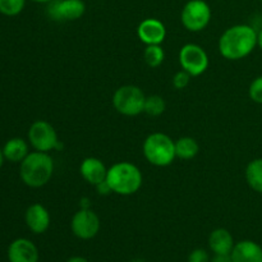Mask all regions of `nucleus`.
I'll list each match as a JSON object with an SVG mask.
<instances>
[{
	"label": "nucleus",
	"instance_id": "obj_18",
	"mask_svg": "<svg viewBox=\"0 0 262 262\" xmlns=\"http://www.w3.org/2000/svg\"><path fill=\"white\" fill-rule=\"evenodd\" d=\"M248 186L257 193L262 194V158L250 161L245 171Z\"/></svg>",
	"mask_w": 262,
	"mask_h": 262
},
{
	"label": "nucleus",
	"instance_id": "obj_6",
	"mask_svg": "<svg viewBox=\"0 0 262 262\" xmlns=\"http://www.w3.org/2000/svg\"><path fill=\"white\" fill-rule=\"evenodd\" d=\"M211 8L205 0H189L181 13L182 25L189 32H200L211 20Z\"/></svg>",
	"mask_w": 262,
	"mask_h": 262
},
{
	"label": "nucleus",
	"instance_id": "obj_2",
	"mask_svg": "<svg viewBox=\"0 0 262 262\" xmlns=\"http://www.w3.org/2000/svg\"><path fill=\"white\" fill-rule=\"evenodd\" d=\"M54 174V161L49 152L33 151L19 165V177L26 186L41 188L50 182Z\"/></svg>",
	"mask_w": 262,
	"mask_h": 262
},
{
	"label": "nucleus",
	"instance_id": "obj_20",
	"mask_svg": "<svg viewBox=\"0 0 262 262\" xmlns=\"http://www.w3.org/2000/svg\"><path fill=\"white\" fill-rule=\"evenodd\" d=\"M165 53L160 45H147L143 50V60L150 68H158L163 64Z\"/></svg>",
	"mask_w": 262,
	"mask_h": 262
},
{
	"label": "nucleus",
	"instance_id": "obj_33",
	"mask_svg": "<svg viewBox=\"0 0 262 262\" xmlns=\"http://www.w3.org/2000/svg\"><path fill=\"white\" fill-rule=\"evenodd\" d=\"M132 262H143L142 260H135V261H132Z\"/></svg>",
	"mask_w": 262,
	"mask_h": 262
},
{
	"label": "nucleus",
	"instance_id": "obj_15",
	"mask_svg": "<svg viewBox=\"0 0 262 262\" xmlns=\"http://www.w3.org/2000/svg\"><path fill=\"white\" fill-rule=\"evenodd\" d=\"M230 256L233 262H262V247L253 241H241L235 243Z\"/></svg>",
	"mask_w": 262,
	"mask_h": 262
},
{
	"label": "nucleus",
	"instance_id": "obj_9",
	"mask_svg": "<svg viewBox=\"0 0 262 262\" xmlns=\"http://www.w3.org/2000/svg\"><path fill=\"white\" fill-rule=\"evenodd\" d=\"M101 228L99 215L91 209H79L71 220L72 233L82 241H90L96 237Z\"/></svg>",
	"mask_w": 262,
	"mask_h": 262
},
{
	"label": "nucleus",
	"instance_id": "obj_14",
	"mask_svg": "<svg viewBox=\"0 0 262 262\" xmlns=\"http://www.w3.org/2000/svg\"><path fill=\"white\" fill-rule=\"evenodd\" d=\"M79 173L87 183L96 186V184L106 181L107 168L100 159L90 156V158L83 159V161L81 163Z\"/></svg>",
	"mask_w": 262,
	"mask_h": 262
},
{
	"label": "nucleus",
	"instance_id": "obj_31",
	"mask_svg": "<svg viewBox=\"0 0 262 262\" xmlns=\"http://www.w3.org/2000/svg\"><path fill=\"white\" fill-rule=\"evenodd\" d=\"M4 154H3V148H0V168L3 166V164H4Z\"/></svg>",
	"mask_w": 262,
	"mask_h": 262
},
{
	"label": "nucleus",
	"instance_id": "obj_26",
	"mask_svg": "<svg viewBox=\"0 0 262 262\" xmlns=\"http://www.w3.org/2000/svg\"><path fill=\"white\" fill-rule=\"evenodd\" d=\"M96 191H97V193L99 194H101V196H106V194H109V193H112V188H110V186H109V183H107L106 181H104V182H101V183H99V184H96Z\"/></svg>",
	"mask_w": 262,
	"mask_h": 262
},
{
	"label": "nucleus",
	"instance_id": "obj_34",
	"mask_svg": "<svg viewBox=\"0 0 262 262\" xmlns=\"http://www.w3.org/2000/svg\"><path fill=\"white\" fill-rule=\"evenodd\" d=\"M258 2H261V3H262V0H258Z\"/></svg>",
	"mask_w": 262,
	"mask_h": 262
},
{
	"label": "nucleus",
	"instance_id": "obj_32",
	"mask_svg": "<svg viewBox=\"0 0 262 262\" xmlns=\"http://www.w3.org/2000/svg\"><path fill=\"white\" fill-rule=\"evenodd\" d=\"M32 2H35V3H41V4H49V3L53 2V0H32Z\"/></svg>",
	"mask_w": 262,
	"mask_h": 262
},
{
	"label": "nucleus",
	"instance_id": "obj_10",
	"mask_svg": "<svg viewBox=\"0 0 262 262\" xmlns=\"http://www.w3.org/2000/svg\"><path fill=\"white\" fill-rule=\"evenodd\" d=\"M86 12L83 0H53L48 4L46 13L55 22L77 20Z\"/></svg>",
	"mask_w": 262,
	"mask_h": 262
},
{
	"label": "nucleus",
	"instance_id": "obj_27",
	"mask_svg": "<svg viewBox=\"0 0 262 262\" xmlns=\"http://www.w3.org/2000/svg\"><path fill=\"white\" fill-rule=\"evenodd\" d=\"M210 262H233L230 255H214Z\"/></svg>",
	"mask_w": 262,
	"mask_h": 262
},
{
	"label": "nucleus",
	"instance_id": "obj_30",
	"mask_svg": "<svg viewBox=\"0 0 262 262\" xmlns=\"http://www.w3.org/2000/svg\"><path fill=\"white\" fill-rule=\"evenodd\" d=\"M257 46L262 50V28L257 32Z\"/></svg>",
	"mask_w": 262,
	"mask_h": 262
},
{
	"label": "nucleus",
	"instance_id": "obj_16",
	"mask_svg": "<svg viewBox=\"0 0 262 262\" xmlns=\"http://www.w3.org/2000/svg\"><path fill=\"white\" fill-rule=\"evenodd\" d=\"M234 238L229 230L217 228L209 235V247L214 255H230L234 248Z\"/></svg>",
	"mask_w": 262,
	"mask_h": 262
},
{
	"label": "nucleus",
	"instance_id": "obj_29",
	"mask_svg": "<svg viewBox=\"0 0 262 262\" xmlns=\"http://www.w3.org/2000/svg\"><path fill=\"white\" fill-rule=\"evenodd\" d=\"M67 262H90L86 257H82V256H73V257L68 258Z\"/></svg>",
	"mask_w": 262,
	"mask_h": 262
},
{
	"label": "nucleus",
	"instance_id": "obj_21",
	"mask_svg": "<svg viewBox=\"0 0 262 262\" xmlns=\"http://www.w3.org/2000/svg\"><path fill=\"white\" fill-rule=\"evenodd\" d=\"M165 100L163 97L159 95H151V96H146L143 113L150 117H159L165 112Z\"/></svg>",
	"mask_w": 262,
	"mask_h": 262
},
{
	"label": "nucleus",
	"instance_id": "obj_11",
	"mask_svg": "<svg viewBox=\"0 0 262 262\" xmlns=\"http://www.w3.org/2000/svg\"><path fill=\"white\" fill-rule=\"evenodd\" d=\"M137 36L146 46L161 45L166 37L165 25L158 18H146L138 25Z\"/></svg>",
	"mask_w": 262,
	"mask_h": 262
},
{
	"label": "nucleus",
	"instance_id": "obj_7",
	"mask_svg": "<svg viewBox=\"0 0 262 262\" xmlns=\"http://www.w3.org/2000/svg\"><path fill=\"white\" fill-rule=\"evenodd\" d=\"M28 141L36 151L50 152L60 148L58 133L55 128L46 120H36L28 129Z\"/></svg>",
	"mask_w": 262,
	"mask_h": 262
},
{
	"label": "nucleus",
	"instance_id": "obj_8",
	"mask_svg": "<svg viewBox=\"0 0 262 262\" xmlns=\"http://www.w3.org/2000/svg\"><path fill=\"white\" fill-rule=\"evenodd\" d=\"M179 64L192 77L204 74L209 68V55L197 43H186L179 50Z\"/></svg>",
	"mask_w": 262,
	"mask_h": 262
},
{
	"label": "nucleus",
	"instance_id": "obj_19",
	"mask_svg": "<svg viewBox=\"0 0 262 262\" xmlns=\"http://www.w3.org/2000/svg\"><path fill=\"white\" fill-rule=\"evenodd\" d=\"M200 151L197 141L192 137H181L176 141V155L182 160H191L196 158Z\"/></svg>",
	"mask_w": 262,
	"mask_h": 262
},
{
	"label": "nucleus",
	"instance_id": "obj_3",
	"mask_svg": "<svg viewBox=\"0 0 262 262\" xmlns=\"http://www.w3.org/2000/svg\"><path fill=\"white\" fill-rule=\"evenodd\" d=\"M143 177L140 169L132 163L120 161L107 169L106 182L113 193L119 196H130L140 191Z\"/></svg>",
	"mask_w": 262,
	"mask_h": 262
},
{
	"label": "nucleus",
	"instance_id": "obj_22",
	"mask_svg": "<svg viewBox=\"0 0 262 262\" xmlns=\"http://www.w3.org/2000/svg\"><path fill=\"white\" fill-rule=\"evenodd\" d=\"M26 0H0V13L8 17L18 15L25 9Z\"/></svg>",
	"mask_w": 262,
	"mask_h": 262
},
{
	"label": "nucleus",
	"instance_id": "obj_17",
	"mask_svg": "<svg viewBox=\"0 0 262 262\" xmlns=\"http://www.w3.org/2000/svg\"><path fill=\"white\" fill-rule=\"evenodd\" d=\"M3 154H4L5 160L10 161V163H22L26 156L30 154L28 143L19 137L10 138L5 142L4 147H3Z\"/></svg>",
	"mask_w": 262,
	"mask_h": 262
},
{
	"label": "nucleus",
	"instance_id": "obj_24",
	"mask_svg": "<svg viewBox=\"0 0 262 262\" xmlns=\"http://www.w3.org/2000/svg\"><path fill=\"white\" fill-rule=\"evenodd\" d=\"M191 74L188 72H186L184 69L177 72L173 77V86L176 87L177 90H183L186 89L189 84V81H191Z\"/></svg>",
	"mask_w": 262,
	"mask_h": 262
},
{
	"label": "nucleus",
	"instance_id": "obj_5",
	"mask_svg": "<svg viewBox=\"0 0 262 262\" xmlns=\"http://www.w3.org/2000/svg\"><path fill=\"white\" fill-rule=\"evenodd\" d=\"M145 100L143 91L135 84H124L115 90L113 95V105L115 110L125 117H136L143 113Z\"/></svg>",
	"mask_w": 262,
	"mask_h": 262
},
{
	"label": "nucleus",
	"instance_id": "obj_1",
	"mask_svg": "<svg viewBox=\"0 0 262 262\" xmlns=\"http://www.w3.org/2000/svg\"><path fill=\"white\" fill-rule=\"evenodd\" d=\"M257 46V31L248 25H235L224 31L217 48L223 58L241 60L250 55Z\"/></svg>",
	"mask_w": 262,
	"mask_h": 262
},
{
	"label": "nucleus",
	"instance_id": "obj_25",
	"mask_svg": "<svg viewBox=\"0 0 262 262\" xmlns=\"http://www.w3.org/2000/svg\"><path fill=\"white\" fill-rule=\"evenodd\" d=\"M210 256L204 248H196L188 256V262H210Z\"/></svg>",
	"mask_w": 262,
	"mask_h": 262
},
{
	"label": "nucleus",
	"instance_id": "obj_23",
	"mask_svg": "<svg viewBox=\"0 0 262 262\" xmlns=\"http://www.w3.org/2000/svg\"><path fill=\"white\" fill-rule=\"evenodd\" d=\"M248 95H250V99L253 102L262 105V76L256 77L251 82L250 89H248Z\"/></svg>",
	"mask_w": 262,
	"mask_h": 262
},
{
	"label": "nucleus",
	"instance_id": "obj_12",
	"mask_svg": "<svg viewBox=\"0 0 262 262\" xmlns=\"http://www.w3.org/2000/svg\"><path fill=\"white\" fill-rule=\"evenodd\" d=\"M40 255L35 243L26 238L13 241L8 247L9 262H38Z\"/></svg>",
	"mask_w": 262,
	"mask_h": 262
},
{
	"label": "nucleus",
	"instance_id": "obj_4",
	"mask_svg": "<svg viewBox=\"0 0 262 262\" xmlns=\"http://www.w3.org/2000/svg\"><path fill=\"white\" fill-rule=\"evenodd\" d=\"M142 151L145 159L151 165L164 168L176 160V141L161 132L151 133L143 141Z\"/></svg>",
	"mask_w": 262,
	"mask_h": 262
},
{
	"label": "nucleus",
	"instance_id": "obj_13",
	"mask_svg": "<svg viewBox=\"0 0 262 262\" xmlns=\"http://www.w3.org/2000/svg\"><path fill=\"white\" fill-rule=\"evenodd\" d=\"M25 222L28 229L35 234H42L50 227V214L41 204H33L26 210Z\"/></svg>",
	"mask_w": 262,
	"mask_h": 262
},
{
	"label": "nucleus",
	"instance_id": "obj_28",
	"mask_svg": "<svg viewBox=\"0 0 262 262\" xmlns=\"http://www.w3.org/2000/svg\"><path fill=\"white\" fill-rule=\"evenodd\" d=\"M79 209H91L90 199H87V197H82V199L79 200Z\"/></svg>",
	"mask_w": 262,
	"mask_h": 262
}]
</instances>
